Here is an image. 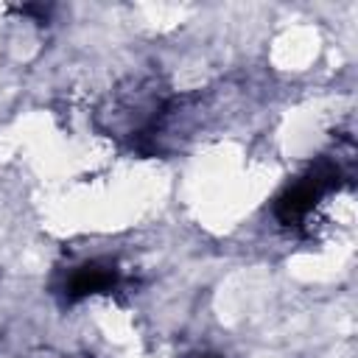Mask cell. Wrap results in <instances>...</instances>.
<instances>
[{
	"label": "cell",
	"instance_id": "cell-1",
	"mask_svg": "<svg viewBox=\"0 0 358 358\" xmlns=\"http://www.w3.org/2000/svg\"><path fill=\"white\" fill-rule=\"evenodd\" d=\"M347 179V171L338 159H319L316 165H310L302 176H296L274 201V215L282 227H299L310 218V213L316 210V204L341 187V182Z\"/></svg>",
	"mask_w": 358,
	"mask_h": 358
},
{
	"label": "cell",
	"instance_id": "cell-2",
	"mask_svg": "<svg viewBox=\"0 0 358 358\" xmlns=\"http://www.w3.org/2000/svg\"><path fill=\"white\" fill-rule=\"evenodd\" d=\"M117 280H120V271L112 260H90V263L76 266L67 274V280L62 282V296L64 302H81L87 296L112 291Z\"/></svg>",
	"mask_w": 358,
	"mask_h": 358
}]
</instances>
